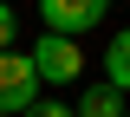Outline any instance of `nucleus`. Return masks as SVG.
Masks as SVG:
<instances>
[{
  "mask_svg": "<svg viewBox=\"0 0 130 117\" xmlns=\"http://www.w3.org/2000/svg\"><path fill=\"white\" fill-rule=\"evenodd\" d=\"M13 33H20V20H13V7L0 0V52H13Z\"/></svg>",
  "mask_w": 130,
  "mask_h": 117,
  "instance_id": "6",
  "label": "nucleus"
},
{
  "mask_svg": "<svg viewBox=\"0 0 130 117\" xmlns=\"http://www.w3.org/2000/svg\"><path fill=\"white\" fill-rule=\"evenodd\" d=\"M0 117H7V111H0Z\"/></svg>",
  "mask_w": 130,
  "mask_h": 117,
  "instance_id": "9",
  "label": "nucleus"
},
{
  "mask_svg": "<svg viewBox=\"0 0 130 117\" xmlns=\"http://www.w3.org/2000/svg\"><path fill=\"white\" fill-rule=\"evenodd\" d=\"M104 13H111V0H39V20L59 39H78L91 26H104Z\"/></svg>",
  "mask_w": 130,
  "mask_h": 117,
  "instance_id": "3",
  "label": "nucleus"
},
{
  "mask_svg": "<svg viewBox=\"0 0 130 117\" xmlns=\"http://www.w3.org/2000/svg\"><path fill=\"white\" fill-rule=\"evenodd\" d=\"M7 7H13V0H7Z\"/></svg>",
  "mask_w": 130,
  "mask_h": 117,
  "instance_id": "8",
  "label": "nucleus"
},
{
  "mask_svg": "<svg viewBox=\"0 0 130 117\" xmlns=\"http://www.w3.org/2000/svg\"><path fill=\"white\" fill-rule=\"evenodd\" d=\"M26 117H72V104H65V98H39Z\"/></svg>",
  "mask_w": 130,
  "mask_h": 117,
  "instance_id": "7",
  "label": "nucleus"
},
{
  "mask_svg": "<svg viewBox=\"0 0 130 117\" xmlns=\"http://www.w3.org/2000/svg\"><path fill=\"white\" fill-rule=\"evenodd\" d=\"M26 59H32V72H39V85H78V72H85L78 39H59V33H39V46H32Z\"/></svg>",
  "mask_w": 130,
  "mask_h": 117,
  "instance_id": "1",
  "label": "nucleus"
},
{
  "mask_svg": "<svg viewBox=\"0 0 130 117\" xmlns=\"http://www.w3.org/2000/svg\"><path fill=\"white\" fill-rule=\"evenodd\" d=\"M39 104V72H32L26 52H0V111L7 117H26Z\"/></svg>",
  "mask_w": 130,
  "mask_h": 117,
  "instance_id": "2",
  "label": "nucleus"
},
{
  "mask_svg": "<svg viewBox=\"0 0 130 117\" xmlns=\"http://www.w3.org/2000/svg\"><path fill=\"white\" fill-rule=\"evenodd\" d=\"M124 117H130V111H124Z\"/></svg>",
  "mask_w": 130,
  "mask_h": 117,
  "instance_id": "10",
  "label": "nucleus"
},
{
  "mask_svg": "<svg viewBox=\"0 0 130 117\" xmlns=\"http://www.w3.org/2000/svg\"><path fill=\"white\" fill-rule=\"evenodd\" d=\"M104 85L130 98V26H124V33H111V46H104Z\"/></svg>",
  "mask_w": 130,
  "mask_h": 117,
  "instance_id": "4",
  "label": "nucleus"
},
{
  "mask_svg": "<svg viewBox=\"0 0 130 117\" xmlns=\"http://www.w3.org/2000/svg\"><path fill=\"white\" fill-rule=\"evenodd\" d=\"M124 111H130V98L111 91V85H91V91L72 104V117H124Z\"/></svg>",
  "mask_w": 130,
  "mask_h": 117,
  "instance_id": "5",
  "label": "nucleus"
}]
</instances>
